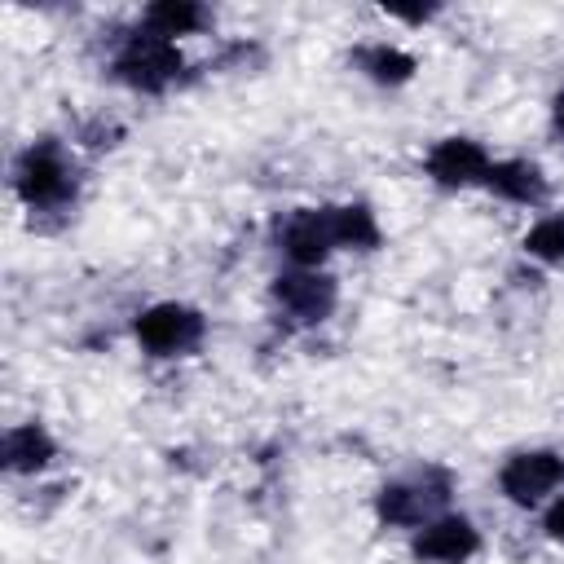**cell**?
<instances>
[{
  "label": "cell",
  "instance_id": "obj_1",
  "mask_svg": "<svg viewBox=\"0 0 564 564\" xmlns=\"http://www.w3.org/2000/svg\"><path fill=\"white\" fill-rule=\"evenodd\" d=\"M13 185H18V198L26 207H62L70 203L75 194V172L62 154L57 141H35L22 159H18V172H13Z\"/></svg>",
  "mask_w": 564,
  "mask_h": 564
},
{
  "label": "cell",
  "instance_id": "obj_2",
  "mask_svg": "<svg viewBox=\"0 0 564 564\" xmlns=\"http://www.w3.org/2000/svg\"><path fill=\"white\" fill-rule=\"evenodd\" d=\"M181 48L176 40L163 35H128L123 48L115 53V79L137 88V93H163L176 75H181Z\"/></svg>",
  "mask_w": 564,
  "mask_h": 564
},
{
  "label": "cell",
  "instance_id": "obj_3",
  "mask_svg": "<svg viewBox=\"0 0 564 564\" xmlns=\"http://www.w3.org/2000/svg\"><path fill=\"white\" fill-rule=\"evenodd\" d=\"M449 498V476L445 471H423L414 480H392L379 489L375 511L383 524H432L436 511Z\"/></svg>",
  "mask_w": 564,
  "mask_h": 564
},
{
  "label": "cell",
  "instance_id": "obj_4",
  "mask_svg": "<svg viewBox=\"0 0 564 564\" xmlns=\"http://www.w3.org/2000/svg\"><path fill=\"white\" fill-rule=\"evenodd\" d=\"M203 330H207V322L189 304H154L137 317V339L154 357H176V352L198 348Z\"/></svg>",
  "mask_w": 564,
  "mask_h": 564
},
{
  "label": "cell",
  "instance_id": "obj_5",
  "mask_svg": "<svg viewBox=\"0 0 564 564\" xmlns=\"http://www.w3.org/2000/svg\"><path fill=\"white\" fill-rule=\"evenodd\" d=\"M273 300L295 326H317L335 313L339 286H335V278H326L317 269H291V273L273 278Z\"/></svg>",
  "mask_w": 564,
  "mask_h": 564
},
{
  "label": "cell",
  "instance_id": "obj_6",
  "mask_svg": "<svg viewBox=\"0 0 564 564\" xmlns=\"http://www.w3.org/2000/svg\"><path fill=\"white\" fill-rule=\"evenodd\" d=\"M498 485H502V494L511 502L533 507L538 498H546L551 489L564 485V454H555V449H524V454L502 463Z\"/></svg>",
  "mask_w": 564,
  "mask_h": 564
},
{
  "label": "cell",
  "instance_id": "obj_7",
  "mask_svg": "<svg viewBox=\"0 0 564 564\" xmlns=\"http://www.w3.org/2000/svg\"><path fill=\"white\" fill-rule=\"evenodd\" d=\"M278 242H282V251H286V260L295 269H317L335 251L326 207H300V212H291L286 225H278Z\"/></svg>",
  "mask_w": 564,
  "mask_h": 564
},
{
  "label": "cell",
  "instance_id": "obj_8",
  "mask_svg": "<svg viewBox=\"0 0 564 564\" xmlns=\"http://www.w3.org/2000/svg\"><path fill=\"white\" fill-rule=\"evenodd\" d=\"M476 551H480V533L463 516H436L414 538V555L423 564H467Z\"/></svg>",
  "mask_w": 564,
  "mask_h": 564
},
{
  "label": "cell",
  "instance_id": "obj_9",
  "mask_svg": "<svg viewBox=\"0 0 564 564\" xmlns=\"http://www.w3.org/2000/svg\"><path fill=\"white\" fill-rule=\"evenodd\" d=\"M485 172H489V154L467 137H445L427 154V176L436 185H449V189L476 185V181H485Z\"/></svg>",
  "mask_w": 564,
  "mask_h": 564
},
{
  "label": "cell",
  "instance_id": "obj_10",
  "mask_svg": "<svg viewBox=\"0 0 564 564\" xmlns=\"http://www.w3.org/2000/svg\"><path fill=\"white\" fill-rule=\"evenodd\" d=\"M485 185L511 203H542L546 198V176L538 163L529 159H502V163H489L485 172Z\"/></svg>",
  "mask_w": 564,
  "mask_h": 564
},
{
  "label": "cell",
  "instance_id": "obj_11",
  "mask_svg": "<svg viewBox=\"0 0 564 564\" xmlns=\"http://www.w3.org/2000/svg\"><path fill=\"white\" fill-rule=\"evenodd\" d=\"M53 454H57V445L40 423H18L4 432V467L9 471H40L53 463Z\"/></svg>",
  "mask_w": 564,
  "mask_h": 564
},
{
  "label": "cell",
  "instance_id": "obj_12",
  "mask_svg": "<svg viewBox=\"0 0 564 564\" xmlns=\"http://www.w3.org/2000/svg\"><path fill=\"white\" fill-rule=\"evenodd\" d=\"M330 216V238L335 247H352V251H370L379 247V225H375V212L366 203H348V207H326Z\"/></svg>",
  "mask_w": 564,
  "mask_h": 564
},
{
  "label": "cell",
  "instance_id": "obj_13",
  "mask_svg": "<svg viewBox=\"0 0 564 564\" xmlns=\"http://www.w3.org/2000/svg\"><path fill=\"white\" fill-rule=\"evenodd\" d=\"M207 26V9L194 4V0H159L145 9V31L150 35H189V31H203Z\"/></svg>",
  "mask_w": 564,
  "mask_h": 564
},
{
  "label": "cell",
  "instance_id": "obj_14",
  "mask_svg": "<svg viewBox=\"0 0 564 564\" xmlns=\"http://www.w3.org/2000/svg\"><path fill=\"white\" fill-rule=\"evenodd\" d=\"M357 66L375 79V84H405L414 75V57L405 48H392V44H375V48H361L357 53Z\"/></svg>",
  "mask_w": 564,
  "mask_h": 564
},
{
  "label": "cell",
  "instance_id": "obj_15",
  "mask_svg": "<svg viewBox=\"0 0 564 564\" xmlns=\"http://www.w3.org/2000/svg\"><path fill=\"white\" fill-rule=\"evenodd\" d=\"M524 251L546 260V264H560L564 260V216H546L538 220L529 234H524Z\"/></svg>",
  "mask_w": 564,
  "mask_h": 564
},
{
  "label": "cell",
  "instance_id": "obj_16",
  "mask_svg": "<svg viewBox=\"0 0 564 564\" xmlns=\"http://www.w3.org/2000/svg\"><path fill=\"white\" fill-rule=\"evenodd\" d=\"M542 529H546V538H551V542H564V498H560V502L546 511Z\"/></svg>",
  "mask_w": 564,
  "mask_h": 564
},
{
  "label": "cell",
  "instance_id": "obj_17",
  "mask_svg": "<svg viewBox=\"0 0 564 564\" xmlns=\"http://www.w3.org/2000/svg\"><path fill=\"white\" fill-rule=\"evenodd\" d=\"M551 115H555V128H560V137H564V93L555 97V106H551Z\"/></svg>",
  "mask_w": 564,
  "mask_h": 564
}]
</instances>
